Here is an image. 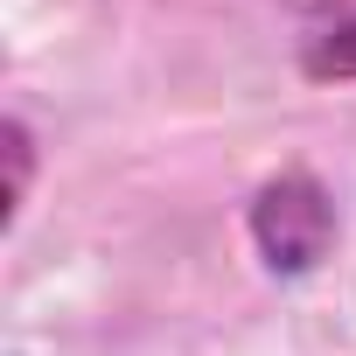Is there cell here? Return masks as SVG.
<instances>
[{
    "label": "cell",
    "mask_w": 356,
    "mask_h": 356,
    "mask_svg": "<svg viewBox=\"0 0 356 356\" xmlns=\"http://www.w3.org/2000/svg\"><path fill=\"white\" fill-rule=\"evenodd\" d=\"M245 231H252V252L266 259V273L300 280V273H314V266L328 259V245H335V196L314 182L307 168H280L273 182L252 189Z\"/></svg>",
    "instance_id": "obj_1"
},
{
    "label": "cell",
    "mask_w": 356,
    "mask_h": 356,
    "mask_svg": "<svg viewBox=\"0 0 356 356\" xmlns=\"http://www.w3.org/2000/svg\"><path fill=\"white\" fill-rule=\"evenodd\" d=\"M286 22L307 84H356V0H286Z\"/></svg>",
    "instance_id": "obj_2"
},
{
    "label": "cell",
    "mask_w": 356,
    "mask_h": 356,
    "mask_svg": "<svg viewBox=\"0 0 356 356\" xmlns=\"http://www.w3.org/2000/svg\"><path fill=\"white\" fill-rule=\"evenodd\" d=\"M0 140H8V231H15V217H22V203H29V175H35V133H29L22 112H8Z\"/></svg>",
    "instance_id": "obj_3"
}]
</instances>
